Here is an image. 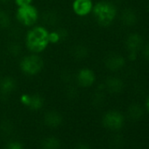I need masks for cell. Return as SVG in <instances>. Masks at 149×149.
Instances as JSON below:
<instances>
[{"mask_svg": "<svg viewBox=\"0 0 149 149\" xmlns=\"http://www.w3.org/2000/svg\"><path fill=\"white\" fill-rule=\"evenodd\" d=\"M49 44V33L43 26H35L28 31L26 45L29 51L38 54L43 52Z\"/></svg>", "mask_w": 149, "mask_h": 149, "instance_id": "obj_1", "label": "cell"}, {"mask_svg": "<svg viewBox=\"0 0 149 149\" xmlns=\"http://www.w3.org/2000/svg\"><path fill=\"white\" fill-rule=\"evenodd\" d=\"M94 17L102 26H110L116 18L117 9L114 5L107 1H100L92 8Z\"/></svg>", "mask_w": 149, "mask_h": 149, "instance_id": "obj_2", "label": "cell"}, {"mask_svg": "<svg viewBox=\"0 0 149 149\" xmlns=\"http://www.w3.org/2000/svg\"><path fill=\"white\" fill-rule=\"evenodd\" d=\"M44 67L42 58L37 54H31L24 57L20 61V69L28 76L39 74Z\"/></svg>", "mask_w": 149, "mask_h": 149, "instance_id": "obj_3", "label": "cell"}, {"mask_svg": "<svg viewBox=\"0 0 149 149\" xmlns=\"http://www.w3.org/2000/svg\"><path fill=\"white\" fill-rule=\"evenodd\" d=\"M16 16L19 23L26 26H31L37 22L39 19V13L33 6L27 5L19 7Z\"/></svg>", "mask_w": 149, "mask_h": 149, "instance_id": "obj_4", "label": "cell"}, {"mask_svg": "<svg viewBox=\"0 0 149 149\" xmlns=\"http://www.w3.org/2000/svg\"><path fill=\"white\" fill-rule=\"evenodd\" d=\"M124 117L117 111H111L104 114L103 118V125L110 130L116 131L122 128L124 125Z\"/></svg>", "mask_w": 149, "mask_h": 149, "instance_id": "obj_5", "label": "cell"}, {"mask_svg": "<svg viewBox=\"0 0 149 149\" xmlns=\"http://www.w3.org/2000/svg\"><path fill=\"white\" fill-rule=\"evenodd\" d=\"M143 44L142 37L139 33H131L126 40H125V46L128 51V56L130 60L134 61L136 59V56L138 54V52L140 50Z\"/></svg>", "mask_w": 149, "mask_h": 149, "instance_id": "obj_6", "label": "cell"}, {"mask_svg": "<svg viewBox=\"0 0 149 149\" xmlns=\"http://www.w3.org/2000/svg\"><path fill=\"white\" fill-rule=\"evenodd\" d=\"M77 79L78 84L81 87L89 88L91 85H93V84L95 83L96 76L91 68H84L78 71Z\"/></svg>", "mask_w": 149, "mask_h": 149, "instance_id": "obj_7", "label": "cell"}, {"mask_svg": "<svg viewBox=\"0 0 149 149\" xmlns=\"http://www.w3.org/2000/svg\"><path fill=\"white\" fill-rule=\"evenodd\" d=\"M74 13L79 17H84L92 12V0H74L72 4Z\"/></svg>", "mask_w": 149, "mask_h": 149, "instance_id": "obj_8", "label": "cell"}, {"mask_svg": "<svg viewBox=\"0 0 149 149\" xmlns=\"http://www.w3.org/2000/svg\"><path fill=\"white\" fill-rule=\"evenodd\" d=\"M125 64V58L118 54H111L105 58L104 65L111 71H118L121 69Z\"/></svg>", "mask_w": 149, "mask_h": 149, "instance_id": "obj_9", "label": "cell"}, {"mask_svg": "<svg viewBox=\"0 0 149 149\" xmlns=\"http://www.w3.org/2000/svg\"><path fill=\"white\" fill-rule=\"evenodd\" d=\"M20 99H21V102L25 105H26L33 111L40 110L43 106V104H44L43 98L38 94H34V95L25 94L21 97Z\"/></svg>", "mask_w": 149, "mask_h": 149, "instance_id": "obj_10", "label": "cell"}, {"mask_svg": "<svg viewBox=\"0 0 149 149\" xmlns=\"http://www.w3.org/2000/svg\"><path fill=\"white\" fill-rule=\"evenodd\" d=\"M105 88L111 94H118L124 89V83L118 77H110L105 81Z\"/></svg>", "mask_w": 149, "mask_h": 149, "instance_id": "obj_11", "label": "cell"}, {"mask_svg": "<svg viewBox=\"0 0 149 149\" xmlns=\"http://www.w3.org/2000/svg\"><path fill=\"white\" fill-rule=\"evenodd\" d=\"M16 88V82L11 77H5L0 80V94L7 97L13 93Z\"/></svg>", "mask_w": 149, "mask_h": 149, "instance_id": "obj_12", "label": "cell"}, {"mask_svg": "<svg viewBox=\"0 0 149 149\" xmlns=\"http://www.w3.org/2000/svg\"><path fill=\"white\" fill-rule=\"evenodd\" d=\"M121 21L126 26H132L138 22L137 13L131 8L125 9L121 13Z\"/></svg>", "mask_w": 149, "mask_h": 149, "instance_id": "obj_13", "label": "cell"}, {"mask_svg": "<svg viewBox=\"0 0 149 149\" xmlns=\"http://www.w3.org/2000/svg\"><path fill=\"white\" fill-rule=\"evenodd\" d=\"M44 122L49 127H57L62 123V116L54 111H48L44 117Z\"/></svg>", "mask_w": 149, "mask_h": 149, "instance_id": "obj_14", "label": "cell"}, {"mask_svg": "<svg viewBox=\"0 0 149 149\" xmlns=\"http://www.w3.org/2000/svg\"><path fill=\"white\" fill-rule=\"evenodd\" d=\"M127 115L133 121L139 120L144 115V110L139 104H132L127 109Z\"/></svg>", "mask_w": 149, "mask_h": 149, "instance_id": "obj_15", "label": "cell"}, {"mask_svg": "<svg viewBox=\"0 0 149 149\" xmlns=\"http://www.w3.org/2000/svg\"><path fill=\"white\" fill-rule=\"evenodd\" d=\"M60 146H61V142L55 137L45 138L41 142L42 149H59Z\"/></svg>", "mask_w": 149, "mask_h": 149, "instance_id": "obj_16", "label": "cell"}, {"mask_svg": "<svg viewBox=\"0 0 149 149\" xmlns=\"http://www.w3.org/2000/svg\"><path fill=\"white\" fill-rule=\"evenodd\" d=\"M10 24H11V19L9 14L5 11L0 10V28L6 29L10 26Z\"/></svg>", "mask_w": 149, "mask_h": 149, "instance_id": "obj_17", "label": "cell"}, {"mask_svg": "<svg viewBox=\"0 0 149 149\" xmlns=\"http://www.w3.org/2000/svg\"><path fill=\"white\" fill-rule=\"evenodd\" d=\"M88 50L84 46H76L73 48V55L77 59H84L87 56Z\"/></svg>", "mask_w": 149, "mask_h": 149, "instance_id": "obj_18", "label": "cell"}, {"mask_svg": "<svg viewBox=\"0 0 149 149\" xmlns=\"http://www.w3.org/2000/svg\"><path fill=\"white\" fill-rule=\"evenodd\" d=\"M125 143L124 137L122 135H114L111 139V146L114 148H119L121 147Z\"/></svg>", "mask_w": 149, "mask_h": 149, "instance_id": "obj_19", "label": "cell"}, {"mask_svg": "<svg viewBox=\"0 0 149 149\" xmlns=\"http://www.w3.org/2000/svg\"><path fill=\"white\" fill-rule=\"evenodd\" d=\"M63 39V33H61V31H55L49 33V42L51 43H57L60 40Z\"/></svg>", "mask_w": 149, "mask_h": 149, "instance_id": "obj_20", "label": "cell"}, {"mask_svg": "<svg viewBox=\"0 0 149 149\" xmlns=\"http://www.w3.org/2000/svg\"><path fill=\"white\" fill-rule=\"evenodd\" d=\"M0 131L3 134H10L13 132V125L9 121H5L0 125Z\"/></svg>", "mask_w": 149, "mask_h": 149, "instance_id": "obj_21", "label": "cell"}, {"mask_svg": "<svg viewBox=\"0 0 149 149\" xmlns=\"http://www.w3.org/2000/svg\"><path fill=\"white\" fill-rule=\"evenodd\" d=\"M55 19H56V14L51 13V12H47L45 14V21L47 24L48 25H53L55 23Z\"/></svg>", "mask_w": 149, "mask_h": 149, "instance_id": "obj_22", "label": "cell"}, {"mask_svg": "<svg viewBox=\"0 0 149 149\" xmlns=\"http://www.w3.org/2000/svg\"><path fill=\"white\" fill-rule=\"evenodd\" d=\"M5 149H24L23 145L18 141H12L8 143Z\"/></svg>", "mask_w": 149, "mask_h": 149, "instance_id": "obj_23", "label": "cell"}, {"mask_svg": "<svg viewBox=\"0 0 149 149\" xmlns=\"http://www.w3.org/2000/svg\"><path fill=\"white\" fill-rule=\"evenodd\" d=\"M33 0H15V3L16 5L20 7V6H25L27 5H31Z\"/></svg>", "mask_w": 149, "mask_h": 149, "instance_id": "obj_24", "label": "cell"}, {"mask_svg": "<svg viewBox=\"0 0 149 149\" xmlns=\"http://www.w3.org/2000/svg\"><path fill=\"white\" fill-rule=\"evenodd\" d=\"M10 52H11L13 54H15V55L19 54V52H20V47H19V46L17 45V44L13 45V46L10 47Z\"/></svg>", "mask_w": 149, "mask_h": 149, "instance_id": "obj_25", "label": "cell"}, {"mask_svg": "<svg viewBox=\"0 0 149 149\" xmlns=\"http://www.w3.org/2000/svg\"><path fill=\"white\" fill-rule=\"evenodd\" d=\"M143 56L146 60L149 61V43H147L143 49Z\"/></svg>", "mask_w": 149, "mask_h": 149, "instance_id": "obj_26", "label": "cell"}, {"mask_svg": "<svg viewBox=\"0 0 149 149\" xmlns=\"http://www.w3.org/2000/svg\"><path fill=\"white\" fill-rule=\"evenodd\" d=\"M76 149H91V148L85 144H79V145L77 146Z\"/></svg>", "mask_w": 149, "mask_h": 149, "instance_id": "obj_27", "label": "cell"}, {"mask_svg": "<svg viewBox=\"0 0 149 149\" xmlns=\"http://www.w3.org/2000/svg\"><path fill=\"white\" fill-rule=\"evenodd\" d=\"M146 111L149 112V97H147L146 102Z\"/></svg>", "mask_w": 149, "mask_h": 149, "instance_id": "obj_28", "label": "cell"}, {"mask_svg": "<svg viewBox=\"0 0 149 149\" xmlns=\"http://www.w3.org/2000/svg\"><path fill=\"white\" fill-rule=\"evenodd\" d=\"M9 1H10V0H0V2H1V3H7Z\"/></svg>", "mask_w": 149, "mask_h": 149, "instance_id": "obj_29", "label": "cell"}, {"mask_svg": "<svg viewBox=\"0 0 149 149\" xmlns=\"http://www.w3.org/2000/svg\"><path fill=\"white\" fill-rule=\"evenodd\" d=\"M147 12L149 13V3H148V5H147Z\"/></svg>", "mask_w": 149, "mask_h": 149, "instance_id": "obj_30", "label": "cell"}]
</instances>
